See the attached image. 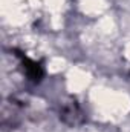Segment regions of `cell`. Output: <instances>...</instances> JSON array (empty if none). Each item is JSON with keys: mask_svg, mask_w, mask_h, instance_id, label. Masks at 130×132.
<instances>
[{"mask_svg": "<svg viewBox=\"0 0 130 132\" xmlns=\"http://www.w3.org/2000/svg\"><path fill=\"white\" fill-rule=\"evenodd\" d=\"M17 55H18V59H20V62L23 65V71H25L26 77L31 81H34V83H40L41 78H43V75H44L43 66L40 65V63H37V62H34V60H31V59H28L22 52H17Z\"/></svg>", "mask_w": 130, "mask_h": 132, "instance_id": "7a4b0ae2", "label": "cell"}, {"mask_svg": "<svg viewBox=\"0 0 130 132\" xmlns=\"http://www.w3.org/2000/svg\"><path fill=\"white\" fill-rule=\"evenodd\" d=\"M60 120L67 126H78L84 121V112L75 100L64 103L60 109Z\"/></svg>", "mask_w": 130, "mask_h": 132, "instance_id": "6da1fadb", "label": "cell"}]
</instances>
